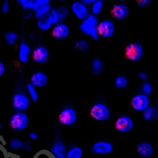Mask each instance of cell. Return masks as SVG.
<instances>
[{"label":"cell","mask_w":158,"mask_h":158,"mask_svg":"<svg viewBox=\"0 0 158 158\" xmlns=\"http://www.w3.org/2000/svg\"><path fill=\"white\" fill-rule=\"evenodd\" d=\"M98 20L96 16L89 15L79 25V30L83 34L89 36L94 41H98L100 39L98 32Z\"/></svg>","instance_id":"obj_1"},{"label":"cell","mask_w":158,"mask_h":158,"mask_svg":"<svg viewBox=\"0 0 158 158\" xmlns=\"http://www.w3.org/2000/svg\"><path fill=\"white\" fill-rule=\"evenodd\" d=\"M71 10L75 16L81 21H83L89 15L87 6L81 2H73L71 5Z\"/></svg>","instance_id":"obj_11"},{"label":"cell","mask_w":158,"mask_h":158,"mask_svg":"<svg viewBox=\"0 0 158 158\" xmlns=\"http://www.w3.org/2000/svg\"><path fill=\"white\" fill-rule=\"evenodd\" d=\"M26 151H30L32 149V145L29 142H24L23 143V148Z\"/></svg>","instance_id":"obj_36"},{"label":"cell","mask_w":158,"mask_h":158,"mask_svg":"<svg viewBox=\"0 0 158 158\" xmlns=\"http://www.w3.org/2000/svg\"><path fill=\"white\" fill-rule=\"evenodd\" d=\"M92 73L94 76H98L102 74L104 70V64L102 60L99 58L93 59L91 65Z\"/></svg>","instance_id":"obj_20"},{"label":"cell","mask_w":158,"mask_h":158,"mask_svg":"<svg viewBox=\"0 0 158 158\" xmlns=\"http://www.w3.org/2000/svg\"><path fill=\"white\" fill-rule=\"evenodd\" d=\"M22 7L25 10H31L34 11L35 7V1L33 0H26V2Z\"/></svg>","instance_id":"obj_32"},{"label":"cell","mask_w":158,"mask_h":158,"mask_svg":"<svg viewBox=\"0 0 158 158\" xmlns=\"http://www.w3.org/2000/svg\"><path fill=\"white\" fill-rule=\"evenodd\" d=\"M27 91L29 96L33 102H37L38 100V94L37 93L36 87L31 83L28 84L27 85Z\"/></svg>","instance_id":"obj_29"},{"label":"cell","mask_w":158,"mask_h":158,"mask_svg":"<svg viewBox=\"0 0 158 158\" xmlns=\"http://www.w3.org/2000/svg\"><path fill=\"white\" fill-rule=\"evenodd\" d=\"M143 117L147 122H153L156 120L157 116V111L153 106H150L143 111Z\"/></svg>","instance_id":"obj_21"},{"label":"cell","mask_w":158,"mask_h":158,"mask_svg":"<svg viewBox=\"0 0 158 158\" xmlns=\"http://www.w3.org/2000/svg\"><path fill=\"white\" fill-rule=\"evenodd\" d=\"M6 69L5 65L2 62L0 61V77L2 76L5 74Z\"/></svg>","instance_id":"obj_37"},{"label":"cell","mask_w":158,"mask_h":158,"mask_svg":"<svg viewBox=\"0 0 158 158\" xmlns=\"http://www.w3.org/2000/svg\"><path fill=\"white\" fill-rule=\"evenodd\" d=\"M83 150L79 147L71 148L66 154L67 158H81L83 155Z\"/></svg>","instance_id":"obj_27"},{"label":"cell","mask_w":158,"mask_h":158,"mask_svg":"<svg viewBox=\"0 0 158 158\" xmlns=\"http://www.w3.org/2000/svg\"><path fill=\"white\" fill-rule=\"evenodd\" d=\"M10 8V3L9 1L5 0L2 5L1 11L3 14H7L9 11Z\"/></svg>","instance_id":"obj_33"},{"label":"cell","mask_w":158,"mask_h":158,"mask_svg":"<svg viewBox=\"0 0 158 158\" xmlns=\"http://www.w3.org/2000/svg\"><path fill=\"white\" fill-rule=\"evenodd\" d=\"M134 122L131 118L127 115H123L117 119L115 123V128L119 132H128L132 129Z\"/></svg>","instance_id":"obj_12"},{"label":"cell","mask_w":158,"mask_h":158,"mask_svg":"<svg viewBox=\"0 0 158 158\" xmlns=\"http://www.w3.org/2000/svg\"><path fill=\"white\" fill-rule=\"evenodd\" d=\"M91 10L92 15L94 16H97L99 15L102 11L104 7V2L102 1L98 0L91 5Z\"/></svg>","instance_id":"obj_28"},{"label":"cell","mask_w":158,"mask_h":158,"mask_svg":"<svg viewBox=\"0 0 158 158\" xmlns=\"http://www.w3.org/2000/svg\"><path fill=\"white\" fill-rule=\"evenodd\" d=\"M150 101L148 96L141 94L135 95L131 99V105L136 111L143 112L149 106Z\"/></svg>","instance_id":"obj_7"},{"label":"cell","mask_w":158,"mask_h":158,"mask_svg":"<svg viewBox=\"0 0 158 158\" xmlns=\"http://www.w3.org/2000/svg\"><path fill=\"white\" fill-rule=\"evenodd\" d=\"M31 48L26 42L23 41L20 44L19 48V59L21 62L26 63L30 59Z\"/></svg>","instance_id":"obj_17"},{"label":"cell","mask_w":158,"mask_h":158,"mask_svg":"<svg viewBox=\"0 0 158 158\" xmlns=\"http://www.w3.org/2000/svg\"><path fill=\"white\" fill-rule=\"evenodd\" d=\"M29 123L28 117L25 113L18 112L11 116L10 121V125L12 130L15 131L23 130L27 127Z\"/></svg>","instance_id":"obj_3"},{"label":"cell","mask_w":158,"mask_h":158,"mask_svg":"<svg viewBox=\"0 0 158 158\" xmlns=\"http://www.w3.org/2000/svg\"><path fill=\"white\" fill-rule=\"evenodd\" d=\"M138 77L141 80H146L148 78V75L145 72H141L139 73Z\"/></svg>","instance_id":"obj_38"},{"label":"cell","mask_w":158,"mask_h":158,"mask_svg":"<svg viewBox=\"0 0 158 158\" xmlns=\"http://www.w3.org/2000/svg\"><path fill=\"white\" fill-rule=\"evenodd\" d=\"M114 85L116 88L118 89H124L128 86V80L126 77L120 75L115 78Z\"/></svg>","instance_id":"obj_26"},{"label":"cell","mask_w":158,"mask_h":158,"mask_svg":"<svg viewBox=\"0 0 158 158\" xmlns=\"http://www.w3.org/2000/svg\"><path fill=\"white\" fill-rule=\"evenodd\" d=\"M48 78L47 75L43 72H35L31 78V84L35 87H43L48 83Z\"/></svg>","instance_id":"obj_15"},{"label":"cell","mask_w":158,"mask_h":158,"mask_svg":"<svg viewBox=\"0 0 158 158\" xmlns=\"http://www.w3.org/2000/svg\"><path fill=\"white\" fill-rule=\"evenodd\" d=\"M92 117L98 121H105L109 118L110 112L108 107L102 103L94 104L91 109Z\"/></svg>","instance_id":"obj_4"},{"label":"cell","mask_w":158,"mask_h":158,"mask_svg":"<svg viewBox=\"0 0 158 158\" xmlns=\"http://www.w3.org/2000/svg\"><path fill=\"white\" fill-rule=\"evenodd\" d=\"M70 30L65 23H58L55 25L52 29V34L53 37L56 40H64L69 37Z\"/></svg>","instance_id":"obj_10"},{"label":"cell","mask_w":158,"mask_h":158,"mask_svg":"<svg viewBox=\"0 0 158 158\" xmlns=\"http://www.w3.org/2000/svg\"><path fill=\"white\" fill-rule=\"evenodd\" d=\"M50 15L51 17H52V20L54 25L60 23V19H59L58 14H57V12H56L55 9L51 10L50 12Z\"/></svg>","instance_id":"obj_34"},{"label":"cell","mask_w":158,"mask_h":158,"mask_svg":"<svg viewBox=\"0 0 158 158\" xmlns=\"http://www.w3.org/2000/svg\"><path fill=\"white\" fill-rule=\"evenodd\" d=\"M115 30V25L110 20H104L99 23L98 32L100 37L110 38L114 34Z\"/></svg>","instance_id":"obj_6"},{"label":"cell","mask_w":158,"mask_h":158,"mask_svg":"<svg viewBox=\"0 0 158 158\" xmlns=\"http://www.w3.org/2000/svg\"><path fill=\"white\" fill-rule=\"evenodd\" d=\"M52 158H59V157H56V156H53V157H52Z\"/></svg>","instance_id":"obj_42"},{"label":"cell","mask_w":158,"mask_h":158,"mask_svg":"<svg viewBox=\"0 0 158 158\" xmlns=\"http://www.w3.org/2000/svg\"><path fill=\"white\" fill-rule=\"evenodd\" d=\"M49 56L48 49L43 46H40L36 48L32 54L33 60L38 64H43L47 61Z\"/></svg>","instance_id":"obj_13"},{"label":"cell","mask_w":158,"mask_h":158,"mask_svg":"<svg viewBox=\"0 0 158 158\" xmlns=\"http://www.w3.org/2000/svg\"><path fill=\"white\" fill-rule=\"evenodd\" d=\"M2 125L1 123H0V130H1L2 129Z\"/></svg>","instance_id":"obj_41"},{"label":"cell","mask_w":158,"mask_h":158,"mask_svg":"<svg viewBox=\"0 0 158 158\" xmlns=\"http://www.w3.org/2000/svg\"><path fill=\"white\" fill-rule=\"evenodd\" d=\"M4 39L9 45H15L18 40V35L14 31H9L4 33Z\"/></svg>","instance_id":"obj_23"},{"label":"cell","mask_w":158,"mask_h":158,"mask_svg":"<svg viewBox=\"0 0 158 158\" xmlns=\"http://www.w3.org/2000/svg\"><path fill=\"white\" fill-rule=\"evenodd\" d=\"M113 149V145L109 142L99 141L93 145L91 151L95 154H106L112 152Z\"/></svg>","instance_id":"obj_14"},{"label":"cell","mask_w":158,"mask_h":158,"mask_svg":"<svg viewBox=\"0 0 158 158\" xmlns=\"http://www.w3.org/2000/svg\"><path fill=\"white\" fill-rule=\"evenodd\" d=\"M52 7L50 3L45 4V5H40L34 11V16L37 20L41 17L47 14H49L51 11Z\"/></svg>","instance_id":"obj_22"},{"label":"cell","mask_w":158,"mask_h":158,"mask_svg":"<svg viewBox=\"0 0 158 158\" xmlns=\"http://www.w3.org/2000/svg\"><path fill=\"white\" fill-rule=\"evenodd\" d=\"M141 89H142L143 94L147 96H149L152 93V91H153L152 85L149 82H144L142 84Z\"/></svg>","instance_id":"obj_30"},{"label":"cell","mask_w":158,"mask_h":158,"mask_svg":"<svg viewBox=\"0 0 158 158\" xmlns=\"http://www.w3.org/2000/svg\"><path fill=\"white\" fill-rule=\"evenodd\" d=\"M137 152L139 156L144 158H148L152 156L153 153V148L150 143L143 142L138 145Z\"/></svg>","instance_id":"obj_16"},{"label":"cell","mask_w":158,"mask_h":158,"mask_svg":"<svg viewBox=\"0 0 158 158\" xmlns=\"http://www.w3.org/2000/svg\"><path fill=\"white\" fill-rule=\"evenodd\" d=\"M77 119V114L73 108H65L60 112L59 115V121L65 125H72L76 121Z\"/></svg>","instance_id":"obj_9"},{"label":"cell","mask_w":158,"mask_h":158,"mask_svg":"<svg viewBox=\"0 0 158 158\" xmlns=\"http://www.w3.org/2000/svg\"><path fill=\"white\" fill-rule=\"evenodd\" d=\"M23 142L19 139H13L10 142V146L13 150H19L23 148Z\"/></svg>","instance_id":"obj_31"},{"label":"cell","mask_w":158,"mask_h":158,"mask_svg":"<svg viewBox=\"0 0 158 158\" xmlns=\"http://www.w3.org/2000/svg\"><path fill=\"white\" fill-rule=\"evenodd\" d=\"M96 1V0H83L81 1L82 3L87 6L88 5H92L94 2Z\"/></svg>","instance_id":"obj_39"},{"label":"cell","mask_w":158,"mask_h":158,"mask_svg":"<svg viewBox=\"0 0 158 158\" xmlns=\"http://www.w3.org/2000/svg\"><path fill=\"white\" fill-rule=\"evenodd\" d=\"M143 48L141 43L133 42L126 46L125 55L128 60L132 62L140 61L143 58Z\"/></svg>","instance_id":"obj_2"},{"label":"cell","mask_w":158,"mask_h":158,"mask_svg":"<svg viewBox=\"0 0 158 158\" xmlns=\"http://www.w3.org/2000/svg\"><path fill=\"white\" fill-rule=\"evenodd\" d=\"M152 2L151 0H139L137 1V4L140 7L145 8L149 6Z\"/></svg>","instance_id":"obj_35"},{"label":"cell","mask_w":158,"mask_h":158,"mask_svg":"<svg viewBox=\"0 0 158 158\" xmlns=\"http://www.w3.org/2000/svg\"><path fill=\"white\" fill-rule=\"evenodd\" d=\"M89 47V43L85 40H80L75 43V48L80 52H86L88 51Z\"/></svg>","instance_id":"obj_25"},{"label":"cell","mask_w":158,"mask_h":158,"mask_svg":"<svg viewBox=\"0 0 158 158\" xmlns=\"http://www.w3.org/2000/svg\"><path fill=\"white\" fill-rule=\"evenodd\" d=\"M53 25V23L50 12L37 20V26L41 31H48L52 28Z\"/></svg>","instance_id":"obj_19"},{"label":"cell","mask_w":158,"mask_h":158,"mask_svg":"<svg viewBox=\"0 0 158 158\" xmlns=\"http://www.w3.org/2000/svg\"><path fill=\"white\" fill-rule=\"evenodd\" d=\"M55 10L60 19V22L65 20L70 14V9L66 6H59Z\"/></svg>","instance_id":"obj_24"},{"label":"cell","mask_w":158,"mask_h":158,"mask_svg":"<svg viewBox=\"0 0 158 158\" xmlns=\"http://www.w3.org/2000/svg\"><path fill=\"white\" fill-rule=\"evenodd\" d=\"M29 137L32 140H36L38 138V135L37 134L34 132H30L29 134Z\"/></svg>","instance_id":"obj_40"},{"label":"cell","mask_w":158,"mask_h":158,"mask_svg":"<svg viewBox=\"0 0 158 158\" xmlns=\"http://www.w3.org/2000/svg\"><path fill=\"white\" fill-rule=\"evenodd\" d=\"M51 151L54 156L60 158H65L67 154L65 144L61 141H56L54 142Z\"/></svg>","instance_id":"obj_18"},{"label":"cell","mask_w":158,"mask_h":158,"mask_svg":"<svg viewBox=\"0 0 158 158\" xmlns=\"http://www.w3.org/2000/svg\"><path fill=\"white\" fill-rule=\"evenodd\" d=\"M111 13L115 20L123 21L128 16L130 13L129 9L126 4L122 3H116L113 6Z\"/></svg>","instance_id":"obj_8"},{"label":"cell","mask_w":158,"mask_h":158,"mask_svg":"<svg viewBox=\"0 0 158 158\" xmlns=\"http://www.w3.org/2000/svg\"><path fill=\"white\" fill-rule=\"evenodd\" d=\"M30 99L23 93H16L11 99V104L15 110L22 111L28 109L30 106Z\"/></svg>","instance_id":"obj_5"}]
</instances>
